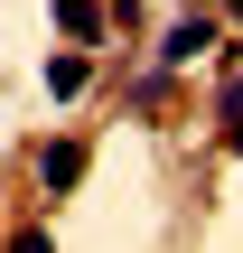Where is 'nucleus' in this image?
I'll use <instances>...</instances> for the list:
<instances>
[{"instance_id": "f257e3e1", "label": "nucleus", "mask_w": 243, "mask_h": 253, "mask_svg": "<svg viewBox=\"0 0 243 253\" xmlns=\"http://www.w3.org/2000/svg\"><path fill=\"white\" fill-rule=\"evenodd\" d=\"M206 47H215V19H206V9H197V19H178V28H169V38H159V66H197V56H206Z\"/></svg>"}, {"instance_id": "f03ea898", "label": "nucleus", "mask_w": 243, "mask_h": 253, "mask_svg": "<svg viewBox=\"0 0 243 253\" xmlns=\"http://www.w3.org/2000/svg\"><path fill=\"white\" fill-rule=\"evenodd\" d=\"M37 178H47V197H66V188L84 178V141H47V150H37Z\"/></svg>"}, {"instance_id": "7ed1b4c3", "label": "nucleus", "mask_w": 243, "mask_h": 253, "mask_svg": "<svg viewBox=\"0 0 243 253\" xmlns=\"http://www.w3.org/2000/svg\"><path fill=\"white\" fill-rule=\"evenodd\" d=\"M47 94L75 103V94H84V56H47Z\"/></svg>"}, {"instance_id": "20e7f679", "label": "nucleus", "mask_w": 243, "mask_h": 253, "mask_svg": "<svg viewBox=\"0 0 243 253\" xmlns=\"http://www.w3.org/2000/svg\"><path fill=\"white\" fill-rule=\"evenodd\" d=\"M56 28H66V38H84V28H94V0H56Z\"/></svg>"}, {"instance_id": "39448f33", "label": "nucleus", "mask_w": 243, "mask_h": 253, "mask_svg": "<svg viewBox=\"0 0 243 253\" xmlns=\"http://www.w3.org/2000/svg\"><path fill=\"white\" fill-rule=\"evenodd\" d=\"M225 113H243V66H234V75H225Z\"/></svg>"}, {"instance_id": "423d86ee", "label": "nucleus", "mask_w": 243, "mask_h": 253, "mask_svg": "<svg viewBox=\"0 0 243 253\" xmlns=\"http://www.w3.org/2000/svg\"><path fill=\"white\" fill-rule=\"evenodd\" d=\"M225 9H243V0H225Z\"/></svg>"}]
</instances>
